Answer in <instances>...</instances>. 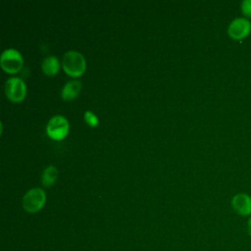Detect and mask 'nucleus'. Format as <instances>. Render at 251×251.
I'll return each instance as SVG.
<instances>
[{"mask_svg":"<svg viewBox=\"0 0 251 251\" xmlns=\"http://www.w3.org/2000/svg\"><path fill=\"white\" fill-rule=\"evenodd\" d=\"M62 67L69 75L79 76L86 70V60L80 52L69 50L63 55Z\"/></svg>","mask_w":251,"mask_h":251,"instance_id":"f257e3e1","label":"nucleus"},{"mask_svg":"<svg viewBox=\"0 0 251 251\" xmlns=\"http://www.w3.org/2000/svg\"><path fill=\"white\" fill-rule=\"evenodd\" d=\"M46 201V193L39 187L27 190L22 200L23 207L27 213H36L42 209Z\"/></svg>","mask_w":251,"mask_h":251,"instance_id":"f03ea898","label":"nucleus"},{"mask_svg":"<svg viewBox=\"0 0 251 251\" xmlns=\"http://www.w3.org/2000/svg\"><path fill=\"white\" fill-rule=\"evenodd\" d=\"M24 64L22 54L15 48L5 49L0 56L1 68L8 74L18 73Z\"/></svg>","mask_w":251,"mask_h":251,"instance_id":"7ed1b4c3","label":"nucleus"},{"mask_svg":"<svg viewBox=\"0 0 251 251\" xmlns=\"http://www.w3.org/2000/svg\"><path fill=\"white\" fill-rule=\"evenodd\" d=\"M69 122L62 115H55L51 117L46 126L47 135L54 140H61L65 138L69 132Z\"/></svg>","mask_w":251,"mask_h":251,"instance_id":"20e7f679","label":"nucleus"},{"mask_svg":"<svg viewBox=\"0 0 251 251\" xmlns=\"http://www.w3.org/2000/svg\"><path fill=\"white\" fill-rule=\"evenodd\" d=\"M5 93L9 100L19 103L24 100L26 93V85L20 77H9L5 82Z\"/></svg>","mask_w":251,"mask_h":251,"instance_id":"39448f33","label":"nucleus"},{"mask_svg":"<svg viewBox=\"0 0 251 251\" xmlns=\"http://www.w3.org/2000/svg\"><path fill=\"white\" fill-rule=\"evenodd\" d=\"M251 31V23L246 18L234 19L227 27V33L229 37L234 40H240L245 38Z\"/></svg>","mask_w":251,"mask_h":251,"instance_id":"423d86ee","label":"nucleus"},{"mask_svg":"<svg viewBox=\"0 0 251 251\" xmlns=\"http://www.w3.org/2000/svg\"><path fill=\"white\" fill-rule=\"evenodd\" d=\"M231 207L236 214L248 216L251 214V197L245 193H238L232 197Z\"/></svg>","mask_w":251,"mask_h":251,"instance_id":"0eeeda50","label":"nucleus"},{"mask_svg":"<svg viewBox=\"0 0 251 251\" xmlns=\"http://www.w3.org/2000/svg\"><path fill=\"white\" fill-rule=\"evenodd\" d=\"M81 82L78 79H72L65 83L61 91V97L64 100H72L75 98L80 91Z\"/></svg>","mask_w":251,"mask_h":251,"instance_id":"6e6552de","label":"nucleus"},{"mask_svg":"<svg viewBox=\"0 0 251 251\" xmlns=\"http://www.w3.org/2000/svg\"><path fill=\"white\" fill-rule=\"evenodd\" d=\"M41 69L43 73L47 75H56L60 69V62L56 56L49 55L43 59Z\"/></svg>","mask_w":251,"mask_h":251,"instance_id":"1a4fd4ad","label":"nucleus"},{"mask_svg":"<svg viewBox=\"0 0 251 251\" xmlns=\"http://www.w3.org/2000/svg\"><path fill=\"white\" fill-rule=\"evenodd\" d=\"M57 176H58L57 168L53 165H50L46 167L41 174V183L44 186H50L56 181Z\"/></svg>","mask_w":251,"mask_h":251,"instance_id":"9d476101","label":"nucleus"},{"mask_svg":"<svg viewBox=\"0 0 251 251\" xmlns=\"http://www.w3.org/2000/svg\"><path fill=\"white\" fill-rule=\"evenodd\" d=\"M83 118L85 123L89 126H97L99 124V120L96 116V114H94L92 111L90 110H86L83 113Z\"/></svg>","mask_w":251,"mask_h":251,"instance_id":"9b49d317","label":"nucleus"},{"mask_svg":"<svg viewBox=\"0 0 251 251\" xmlns=\"http://www.w3.org/2000/svg\"><path fill=\"white\" fill-rule=\"evenodd\" d=\"M241 11L246 19H251V0H244L241 2Z\"/></svg>","mask_w":251,"mask_h":251,"instance_id":"f8f14e48","label":"nucleus"},{"mask_svg":"<svg viewBox=\"0 0 251 251\" xmlns=\"http://www.w3.org/2000/svg\"><path fill=\"white\" fill-rule=\"evenodd\" d=\"M247 230H248V234L251 236V217L249 218L247 223Z\"/></svg>","mask_w":251,"mask_h":251,"instance_id":"ddd939ff","label":"nucleus"}]
</instances>
